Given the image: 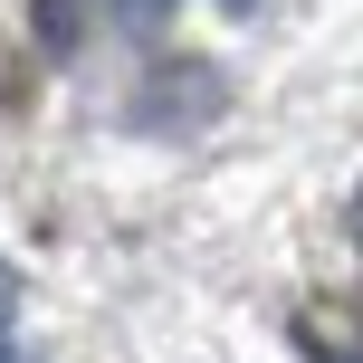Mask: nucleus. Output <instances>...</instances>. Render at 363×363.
<instances>
[{
	"label": "nucleus",
	"instance_id": "nucleus-1",
	"mask_svg": "<svg viewBox=\"0 0 363 363\" xmlns=\"http://www.w3.org/2000/svg\"><path fill=\"white\" fill-rule=\"evenodd\" d=\"M10 345H19V277L0 268V354H10Z\"/></svg>",
	"mask_w": 363,
	"mask_h": 363
},
{
	"label": "nucleus",
	"instance_id": "nucleus-2",
	"mask_svg": "<svg viewBox=\"0 0 363 363\" xmlns=\"http://www.w3.org/2000/svg\"><path fill=\"white\" fill-rule=\"evenodd\" d=\"M172 10V0H125V19H163Z\"/></svg>",
	"mask_w": 363,
	"mask_h": 363
},
{
	"label": "nucleus",
	"instance_id": "nucleus-3",
	"mask_svg": "<svg viewBox=\"0 0 363 363\" xmlns=\"http://www.w3.org/2000/svg\"><path fill=\"white\" fill-rule=\"evenodd\" d=\"M315 363H345V354H325V345H315Z\"/></svg>",
	"mask_w": 363,
	"mask_h": 363
}]
</instances>
